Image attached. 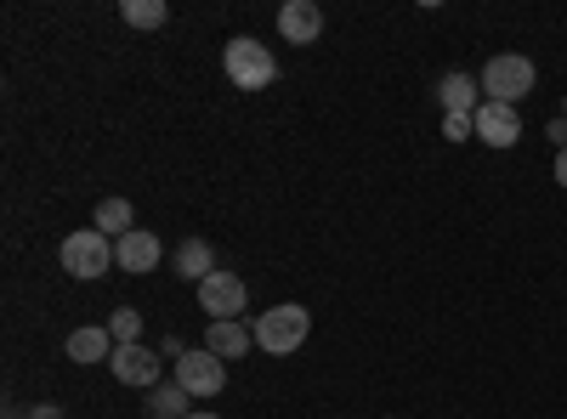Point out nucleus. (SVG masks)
Masks as SVG:
<instances>
[{
    "label": "nucleus",
    "instance_id": "nucleus-1",
    "mask_svg": "<svg viewBox=\"0 0 567 419\" xmlns=\"http://www.w3.org/2000/svg\"><path fill=\"white\" fill-rule=\"evenodd\" d=\"M250 335H256V346H261L267 357H290V352H301V346H307L312 317H307V306L284 301V306H272V312H261V317L250 323Z\"/></svg>",
    "mask_w": 567,
    "mask_h": 419
},
{
    "label": "nucleus",
    "instance_id": "nucleus-2",
    "mask_svg": "<svg viewBox=\"0 0 567 419\" xmlns=\"http://www.w3.org/2000/svg\"><path fill=\"white\" fill-rule=\"evenodd\" d=\"M534 57H523V52H499V57H488V69L477 74V85H483V103H505V108H516L534 91Z\"/></svg>",
    "mask_w": 567,
    "mask_h": 419
},
{
    "label": "nucleus",
    "instance_id": "nucleus-3",
    "mask_svg": "<svg viewBox=\"0 0 567 419\" xmlns=\"http://www.w3.org/2000/svg\"><path fill=\"white\" fill-rule=\"evenodd\" d=\"M221 74L239 85V91H267L278 80V57L267 52L261 40L239 34V40H227V52H221Z\"/></svg>",
    "mask_w": 567,
    "mask_h": 419
},
{
    "label": "nucleus",
    "instance_id": "nucleus-4",
    "mask_svg": "<svg viewBox=\"0 0 567 419\" xmlns=\"http://www.w3.org/2000/svg\"><path fill=\"white\" fill-rule=\"evenodd\" d=\"M109 266H114V239H109V232L80 227V232H69V239H63V272H74V277H103Z\"/></svg>",
    "mask_w": 567,
    "mask_h": 419
},
{
    "label": "nucleus",
    "instance_id": "nucleus-5",
    "mask_svg": "<svg viewBox=\"0 0 567 419\" xmlns=\"http://www.w3.org/2000/svg\"><path fill=\"white\" fill-rule=\"evenodd\" d=\"M176 386H182L187 397H221V386H227V363H221L210 346H194V352L176 363Z\"/></svg>",
    "mask_w": 567,
    "mask_h": 419
},
{
    "label": "nucleus",
    "instance_id": "nucleus-6",
    "mask_svg": "<svg viewBox=\"0 0 567 419\" xmlns=\"http://www.w3.org/2000/svg\"><path fill=\"white\" fill-rule=\"evenodd\" d=\"M109 368H114V380L120 386H136V391H154V386H165L159 375H165V357L159 352H148V346H114V357H109Z\"/></svg>",
    "mask_w": 567,
    "mask_h": 419
},
{
    "label": "nucleus",
    "instance_id": "nucleus-7",
    "mask_svg": "<svg viewBox=\"0 0 567 419\" xmlns=\"http://www.w3.org/2000/svg\"><path fill=\"white\" fill-rule=\"evenodd\" d=\"M245 301H250V290H245V277H239V272H210L205 284H199V306H205V317H210V323L239 317V312H245Z\"/></svg>",
    "mask_w": 567,
    "mask_h": 419
},
{
    "label": "nucleus",
    "instance_id": "nucleus-8",
    "mask_svg": "<svg viewBox=\"0 0 567 419\" xmlns=\"http://www.w3.org/2000/svg\"><path fill=\"white\" fill-rule=\"evenodd\" d=\"M159 255H165V244L154 239V232H142V227H131L125 239H114V266L131 272V277H148L159 266Z\"/></svg>",
    "mask_w": 567,
    "mask_h": 419
},
{
    "label": "nucleus",
    "instance_id": "nucleus-9",
    "mask_svg": "<svg viewBox=\"0 0 567 419\" xmlns=\"http://www.w3.org/2000/svg\"><path fill=\"white\" fill-rule=\"evenodd\" d=\"M471 119H477V143H488V148H516V136H523V114L505 103H483Z\"/></svg>",
    "mask_w": 567,
    "mask_h": 419
},
{
    "label": "nucleus",
    "instance_id": "nucleus-10",
    "mask_svg": "<svg viewBox=\"0 0 567 419\" xmlns=\"http://www.w3.org/2000/svg\"><path fill=\"white\" fill-rule=\"evenodd\" d=\"M278 34L290 40V45H312L323 34V12L312 7V0H284V12H278Z\"/></svg>",
    "mask_w": 567,
    "mask_h": 419
},
{
    "label": "nucleus",
    "instance_id": "nucleus-11",
    "mask_svg": "<svg viewBox=\"0 0 567 419\" xmlns=\"http://www.w3.org/2000/svg\"><path fill=\"white\" fill-rule=\"evenodd\" d=\"M437 103H443V114H477V108H483V85H477V74H443Z\"/></svg>",
    "mask_w": 567,
    "mask_h": 419
},
{
    "label": "nucleus",
    "instance_id": "nucleus-12",
    "mask_svg": "<svg viewBox=\"0 0 567 419\" xmlns=\"http://www.w3.org/2000/svg\"><path fill=\"white\" fill-rule=\"evenodd\" d=\"M205 346H210L221 363H233V357H245V352L256 346V335H250V323H239V317H221V323H210Z\"/></svg>",
    "mask_w": 567,
    "mask_h": 419
},
{
    "label": "nucleus",
    "instance_id": "nucleus-13",
    "mask_svg": "<svg viewBox=\"0 0 567 419\" xmlns=\"http://www.w3.org/2000/svg\"><path fill=\"white\" fill-rule=\"evenodd\" d=\"M171 266H176L182 277H194V284H205V277L216 272V255H210V244H205V239H182V244H176V255H171Z\"/></svg>",
    "mask_w": 567,
    "mask_h": 419
},
{
    "label": "nucleus",
    "instance_id": "nucleus-14",
    "mask_svg": "<svg viewBox=\"0 0 567 419\" xmlns=\"http://www.w3.org/2000/svg\"><path fill=\"white\" fill-rule=\"evenodd\" d=\"M69 357L74 363H109L114 357V335L109 329H74L69 335Z\"/></svg>",
    "mask_w": 567,
    "mask_h": 419
},
{
    "label": "nucleus",
    "instance_id": "nucleus-15",
    "mask_svg": "<svg viewBox=\"0 0 567 419\" xmlns=\"http://www.w3.org/2000/svg\"><path fill=\"white\" fill-rule=\"evenodd\" d=\"M131 221H136L131 199H103V205H97V216H91V227H97V232H109V239H125V232H131Z\"/></svg>",
    "mask_w": 567,
    "mask_h": 419
},
{
    "label": "nucleus",
    "instance_id": "nucleus-16",
    "mask_svg": "<svg viewBox=\"0 0 567 419\" xmlns=\"http://www.w3.org/2000/svg\"><path fill=\"white\" fill-rule=\"evenodd\" d=\"M187 402H194V397H187V391H182L176 380H171V386H154V391H148V413H154V419H187V413H194Z\"/></svg>",
    "mask_w": 567,
    "mask_h": 419
},
{
    "label": "nucleus",
    "instance_id": "nucleus-17",
    "mask_svg": "<svg viewBox=\"0 0 567 419\" xmlns=\"http://www.w3.org/2000/svg\"><path fill=\"white\" fill-rule=\"evenodd\" d=\"M120 18H125L131 29H159V23H165V0H125Z\"/></svg>",
    "mask_w": 567,
    "mask_h": 419
},
{
    "label": "nucleus",
    "instance_id": "nucleus-18",
    "mask_svg": "<svg viewBox=\"0 0 567 419\" xmlns=\"http://www.w3.org/2000/svg\"><path fill=\"white\" fill-rule=\"evenodd\" d=\"M109 335H114V346H136V341H142V312L120 306V312L109 317Z\"/></svg>",
    "mask_w": 567,
    "mask_h": 419
},
{
    "label": "nucleus",
    "instance_id": "nucleus-19",
    "mask_svg": "<svg viewBox=\"0 0 567 419\" xmlns=\"http://www.w3.org/2000/svg\"><path fill=\"white\" fill-rule=\"evenodd\" d=\"M443 136L449 143H471V136H477V119L471 114H443Z\"/></svg>",
    "mask_w": 567,
    "mask_h": 419
},
{
    "label": "nucleus",
    "instance_id": "nucleus-20",
    "mask_svg": "<svg viewBox=\"0 0 567 419\" xmlns=\"http://www.w3.org/2000/svg\"><path fill=\"white\" fill-rule=\"evenodd\" d=\"M187 352H194V346H187L182 335H165V346H159V357H171V363H182Z\"/></svg>",
    "mask_w": 567,
    "mask_h": 419
},
{
    "label": "nucleus",
    "instance_id": "nucleus-21",
    "mask_svg": "<svg viewBox=\"0 0 567 419\" xmlns=\"http://www.w3.org/2000/svg\"><path fill=\"white\" fill-rule=\"evenodd\" d=\"M545 136H550L556 154H561V148H567V119H550V125H545Z\"/></svg>",
    "mask_w": 567,
    "mask_h": 419
},
{
    "label": "nucleus",
    "instance_id": "nucleus-22",
    "mask_svg": "<svg viewBox=\"0 0 567 419\" xmlns=\"http://www.w3.org/2000/svg\"><path fill=\"white\" fill-rule=\"evenodd\" d=\"M29 419H63V408L58 402H34V413Z\"/></svg>",
    "mask_w": 567,
    "mask_h": 419
},
{
    "label": "nucleus",
    "instance_id": "nucleus-23",
    "mask_svg": "<svg viewBox=\"0 0 567 419\" xmlns=\"http://www.w3.org/2000/svg\"><path fill=\"white\" fill-rule=\"evenodd\" d=\"M556 181H561V188H567V148L556 154Z\"/></svg>",
    "mask_w": 567,
    "mask_h": 419
},
{
    "label": "nucleus",
    "instance_id": "nucleus-24",
    "mask_svg": "<svg viewBox=\"0 0 567 419\" xmlns=\"http://www.w3.org/2000/svg\"><path fill=\"white\" fill-rule=\"evenodd\" d=\"M187 419H221V413H205V408H194V413H187Z\"/></svg>",
    "mask_w": 567,
    "mask_h": 419
},
{
    "label": "nucleus",
    "instance_id": "nucleus-25",
    "mask_svg": "<svg viewBox=\"0 0 567 419\" xmlns=\"http://www.w3.org/2000/svg\"><path fill=\"white\" fill-rule=\"evenodd\" d=\"M561 119H567V103H561Z\"/></svg>",
    "mask_w": 567,
    "mask_h": 419
}]
</instances>
